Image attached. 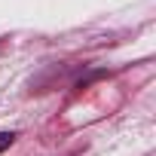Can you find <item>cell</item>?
I'll list each match as a JSON object with an SVG mask.
<instances>
[{
	"instance_id": "6da1fadb",
	"label": "cell",
	"mask_w": 156,
	"mask_h": 156,
	"mask_svg": "<svg viewBox=\"0 0 156 156\" xmlns=\"http://www.w3.org/2000/svg\"><path fill=\"white\" fill-rule=\"evenodd\" d=\"M12 141H16V132H0V153L6 147H12Z\"/></svg>"
}]
</instances>
